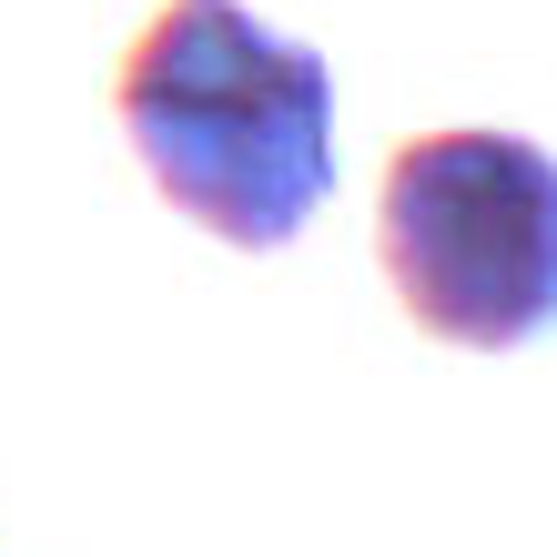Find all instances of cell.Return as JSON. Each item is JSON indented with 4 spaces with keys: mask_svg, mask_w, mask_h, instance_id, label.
Instances as JSON below:
<instances>
[{
    "mask_svg": "<svg viewBox=\"0 0 557 557\" xmlns=\"http://www.w3.org/2000/svg\"><path fill=\"white\" fill-rule=\"evenodd\" d=\"M385 284L436 345L507 355L557 335V152L528 133H425L385 162Z\"/></svg>",
    "mask_w": 557,
    "mask_h": 557,
    "instance_id": "2",
    "label": "cell"
},
{
    "mask_svg": "<svg viewBox=\"0 0 557 557\" xmlns=\"http://www.w3.org/2000/svg\"><path fill=\"white\" fill-rule=\"evenodd\" d=\"M122 133L162 203L234 253H274L335 203V72L244 0H162L122 61Z\"/></svg>",
    "mask_w": 557,
    "mask_h": 557,
    "instance_id": "1",
    "label": "cell"
}]
</instances>
